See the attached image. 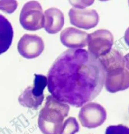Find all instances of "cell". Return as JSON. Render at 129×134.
<instances>
[{
  "label": "cell",
  "instance_id": "cell-1",
  "mask_svg": "<svg viewBox=\"0 0 129 134\" xmlns=\"http://www.w3.org/2000/svg\"><path fill=\"white\" fill-rule=\"evenodd\" d=\"M105 79V71L98 58L85 49H69L50 67L47 85L56 99L80 108L98 96Z\"/></svg>",
  "mask_w": 129,
  "mask_h": 134
},
{
  "label": "cell",
  "instance_id": "cell-2",
  "mask_svg": "<svg viewBox=\"0 0 129 134\" xmlns=\"http://www.w3.org/2000/svg\"><path fill=\"white\" fill-rule=\"evenodd\" d=\"M69 105L49 96L38 118V126L43 134H60L64 120L68 116Z\"/></svg>",
  "mask_w": 129,
  "mask_h": 134
},
{
  "label": "cell",
  "instance_id": "cell-3",
  "mask_svg": "<svg viewBox=\"0 0 129 134\" xmlns=\"http://www.w3.org/2000/svg\"><path fill=\"white\" fill-rule=\"evenodd\" d=\"M47 85V78L41 74H35L33 86L28 87L19 96V104L23 107L37 110L44 99L43 91Z\"/></svg>",
  "mask_w": 129,
  "mask_h": 134
},
{
  "label": "cell",
  "instance_id": "cell-4",
  "mask_svg": "<svg viewBox=\"0 0 129 134\" xmlns=\"http://www.w3.org/2000/svg\"><path fill=\"white\" fill-rule=\"evenodd\" d=\"M20 22L25 29L36 31L44 27V14L40 4L37 1L26 3L20 15Z\"/></svg>",
  "mask_w": 129,
  "mask_h": 134
},
{
  "label": "cell",
  "instance_id": "cell-5",
  "mask_svg": "<svg viewBox=\"0 0 129 134\" xmlns=\"http://www.w3.org/2000/svg\"><path fill=\"white\" fill-rule=\"evenodd\" d=\"M113 44V37L109 30L100 29L88 35V51L97 58L109 53Z\"/></svg>",
  "mask_w": 129,
  "mask_h": 134
},
{
  "label": "cell",
  "instance_id": "cell-6",
  "mask_svg": "<svg viewBox=\"0 0 129 134\" xmlns=\"http://www.w3.org/2000/svg\"><path fill=\"white\" fill-rule=\"evenodd\" d=\"M79 118L82 125L85 128L93 129L104 124L106 119V111L100 104L90 103L80 110Z\"/></svg>",
  "mask_w": 129,
  "mask_h": 134
},
{
  "label": "cell",
  "instance_id": "cell-7",
  "mask_svg": "<svg viewBox=\"0 0 129 134\" xmlns=\"http://www.w3.org/2000/svg\"><path fill=\"white\" fill-rule=\"evenodd\" d=\"M71 24L85 30L95 27L99 23V17L94 9H78L72 8L68 13Z\"/></svg>",
  "mask_w": 129,
  "mask_h": 134
},
{
  "label": "cell",
  "instance_id": "cell-8",
  "mask_svg": "<svg viewBox=\"0 0 129 134\" xmlns=\"http://www.w3.org/2000/svg\"><path fill=\"white\" fill-rule=\"evenodd\" d=\"M44 48L43 39L35 35L25 34L21 37L18 44L19 54L27 59L34 58L39 56Z\"/></svg>",
  "mask_w": 129,
  "mask_h": 134
},
{
  "label": "cell",
  "instance_id": "cell-9",
  "mask_svg": "<svg viewBox=\"0 0 129 134\" xmlns=\"http://www.w3.org/2000/svg\"><path fill=\"white\" fill-rule=\"evenodd\" d=\"M105 85L107 91L111 93L129 88V71L124 68L105 73Z\"/></svg>",
  "mask_w": 129,
  "mask_h": 134
},
{
  "label": "cell",
  "instance_id": "cell-10",
  "mask_svg": "<svg viewBox=\"0 0 129 134\" xmlns=\"http://www.w3.org/2000/svg\"><path fill=\"white\" fill-rule=\"evenodd\" d=\"M89 34L74 27H68L63 31L60 35L61 43L72 49H81L88 45Z\"/></svg>",
  "mask_w": 129,
  "mask_h": 134
},
{
  "label": "cell",
  "instance_id": "cell-11",
  "mask_svg": "<svg viewBox=\"0 0 129 134\" xmlns=\"http://www.w3.org/2000/svg\"><path fill=\"white\" fill-rule=\"evenodd\" d=\"M64 15L56 8H51L44 13V28L49 34H56L64 25Z\"/></svg>",
  "mask_w": 129,
  "mask_h": 134
},
{
  "label": "cell",
  "instance_id": "cell-12",
  "mask_svg": "<svg viewBox=\"0 0 129 134\" xmlns=\"http://www.w3.org/2000/svg\"><path fill=\"white\" fill-rule=\"evenodd\" d=\"M105 73L124 68L125 66V60L122 54L115 49H111L107 54L98 58Z\"/></svg>",
  "mask_w": 129,
  "mask_h": 134
},
{
  "label": "cell",
  "instance_id": "cell-13",
  "mask_svg": "<svg viewBox=\"0 0 129 134\" xmlns=\"http://www.w3.org/2000/svg\"><path fill=\"white\" fill-rule=\"evenodd\" d=\"M12 26L4 16L0 14V55L10 48L13 38Z\"/></svg>",
  "mask_w": 129,
  "mask_h": 134
},
{
  "label": "cell",
  "instance_id": "cell-14",
  "mask_svg": "<svg viewBox=\"0 0 129 134\" xmlns=\"http://www.w3.org/2000/svg\"><path fill=\"white\" fill-rule=\"evenodd\" d=\"M80 127L76 118L70 117L63 123L59 134H75L79 131Z\"/></svg>",
  "mask_w": 129,
  "mask_h": 134
},
{
  "label": "cell",
  "instance_id": "cell-15",
  "mask_svg": "<svg viewBox=\"0 0 129 134\" xmlns=\"http://www.w3.org/2000/svg\"><path fill=\"white\" fill-rule=\"evenodd\" d=\"M18 3L15 1H0V10L12 13L17 9Z\"/></svg>",
  "mask_w": 129,
  "mask_h": 134
},
{
  "label": "cell",
  "instance_id": "cell-16",
  "mask_svg": "<svg viewBox=\"0 0 129 134\" xmlns=\"http://www.w3.org/2000/svg\"><path fill=\"white\" fill-rule=\"evenodd\" d=\"M105 134H129V128L123 125L111 126L106 128Z\"/></svg>",
  "mask_w": 129,
  "mask_h": 134
},
{
  "label": "cell",
  "instance_id": "cell-17",
  "mask_svg": "<svg viewBox=\"0 0 129 134\" xmlns=\"http://www.w3.org/2000/svg\"><path fill=\"white\" fill-rule=\"evenodd\" d=\"M70 4L78 9H84L86 7L92 5L94 3V1H69Z\"/></svg>",
  "mask_w": 129,
  "mask_h": 134
},
{
  "label": "cell",
  "instance_id": "cell-18",
  "mask_svg": "<svg viewBox=\"0 0 129 134\" xmlns=\"http://www.w3.org/2000/svg\"><path fill=\"white\" fill-rule=\"evenodd\" d=\"M124 40L126 44L129 46V27L125 32L124 35Z\"/></svg>",
  "mask_w": 129,
  "mask_h": 134
},
{
  "label": "cell",
  "instance_id": "cell-19",
  "mask_svg": "<svg viewBox=\"0 0 129 134\" xmlns=\"http://www.w3.org/2000/svg\"><path fill=\"white\" fill-rule=\"evenodd\" d=\"M125 60L126 67L129 70V53L125 56L124 57Z\"/></svg>",
  "mask_w": 129,
  "mask_h": 134
},
{
  "label": "cell",
  "instance_id": "cell-20",
  "mask_svg": "<svg viewBox=\"0 0 129 134\" xmlns=\"http://www.w3.org/2000/svg\"><path fill=\"white\" fill-rule=\"evenodd\" d=\"M128 4H129V1H128Z\"/></svg>",
  "mask_w": 129,
  "mask_h": 134
}]
</instances>
